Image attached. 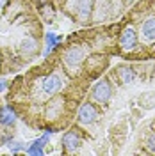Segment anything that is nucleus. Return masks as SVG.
Listing matches in <instances>:
<instances>
[{"instance_id": "16", "label": "nucleus", "mask_w": 155, "mask_h": 156, "mask_svg": "<svg viewBox=\"0 0 155 156\" xmlns=\"http://www.w3.org/2000/svg\"><path fill=\"white\" fill-rule=\"evenodd\" d=\"M11 149H13V151H20V149H23V146H20V144H14V146H13V144H11Z\"/></svg>"}, {"instance_id": "8", "label": "nucleus", "mask_w": 155, "mask_h": 156, "mask_svg": "<svg viewBox=\"0 0 155 156\" xmlns=\"http://www.w3.org/2000/svg\"><path fill=\"white\" fill-rule=\"evenodd\" d=\"M48 136H50V131H47L41 138L34 140V142H32V146L27 149V153H29V154H43V146L48 142Z\"/></svg>"}, {"instance_id": "2", "label": "nucleus", "mask_w": 155, "mask_h": 156, "mask_svg": "<svg viewBox=\"0 0 155 156\" xmlns=\"http://www.w3.org/2000/svg\"><path fill=\"white\" fill-rule=\"evenodd\" d=\"M119 46H121L123 51H130V50H134L137 46V34L132 27L123 29L121 36H119Z\"/></svg>"}, {"instance_id": "11", "label": "nucleus", "mask_w": 155, "mask_h": 156, "mask_svg": "<svg viewBox=\"0 0 155 156\" xmlns=\"http://www.w3.org/2000/svg\"><path fill=\"white\" fill-rule=\"evenodd\" d=\"M14 119H16V114L13 108L4 107L0 110V124H11V122H14Z\"/></svg>"}, {"instance_id": "6", "label": "nucleus", "mask_w": 155, "mask_h": 156, "mask_svg": "<svg viewBox=\"0 0 155 156\" xmlns=\"http://www.w3.org/2000/svg\"><path fill=\"white\" fill-rule=\"evenodd\" d=\"M62 146H64V149H66L68 153H73V151L80 146V136H78L75 131L64 133V136H62Z\"/></svg>"}, {"instance_id": "13", "label": "nucleus", "mask_w": 155, "mask_h": 156, "mask_svg": "<svg viewBox=\"0 0 155 156\" xmlns=\"http://www.w3.org/2000/svg\"><path fill=\"white\" fill-rule=\"evenodd\" d=\"M36 50H38V44H36V41H34V39H25V41H23V43H21V51H23V53H34V51H36Z\"/></svg>"}, {"instance_id": "10", "label": "nucleus", "mask_w": 155, "mask_h": 156, "mask_svg": "<svg viewBox=\"0 0 155 156\" xmlns=\"http://www.w3.org/2000/svg\"><path fill=\"white\" fill-rule=\"evenodd\" d=\"M143 36H145L148 41H155V18L146 20L143 23Z\"/></svg>"}, {"instance_id": "1", "label": "nucleus", "mask_w": 155, "mask_h": 156, "mask_svg": "<svg viewBox=\"0 0 155 156\" xmlns=\"http://www.w3.org/2000/svg\"><path fill=\"white\" fill-rule=\"evenodd\" d=\"M112 96V87L107 80H100L93 87V99L98 103H107Z\"/></svg>"}, {"instance_id": "14", "label": "nucleus", "mask_w": 155, "mask_h": 156, "mask_svg": "<svg viewBox=\"0 0 155 156\" xmlns=\"http://www.w3.org/2000/svg\"><path fill=\"white\" fill-rule=\"evenodd\" d=\"M146 147H148L152 153H155V131H152V133L148 135V138H146Z\"/></svg>"}, {"instance_id": "3", "label": "nucleus", "mask_w": 155, "mask_h": 156, "mask_svg": "<svg viewBox=\"0 0 155 156\" xmlns=\"http://www.w3.org/2000/svg\"><path fill=\"white\" fill-rule=\"evenodd\" d=\"M82 60H84V50L80 48V46H71V48L66 50V53H64V64L68 68H78Z\"/></svg>"}, {"instance_id": "4", "label": "nucleus", "mask_w": 155, "mask_h": 156, "mask_svg": "<svg viewBox=\"0 0 155 156\" xmlns=\"http://www.w3.org/2000/svg\"><path fill=\"white\" fill-rule=\"evenodd\" d=\"M78 122L80 124H91L95 119L98 117V112L95 105H91V103H84L82 107L78 108Z\"/></svg>"}, {"instance_id": "12", "label": "nucleus", "mask_w": 155, "mask_h": 156, "mask_svg": "<svg viewBox=\"0 0 155 156\" xmlns=\"http://www.w3.org/2000/svg\"><path fill=\"white\" fill-rule=\"evenodd\" d=\"M61 108H62V99H54L48 107H47V115L57 117V114L61 112Z\"/></svg>"}, {"instance_id": "7", "label": "nucleus", "mask_w": 155, "mask_h": 156, "mask_svg": "<svg viewBox=\"0 0 155 156\" xmlns=\"http://www.w3.org/2000/svg\"><path fill=\"white\" fill-rule=\"evenodd\" d=\"M93 9V0H78L77 2V14L80 20H87L91 16Z\"/></svg>"}, {"instance_id": "15", "label": "nucleus", "mask_w": 155, "mask_h": 156, "mask_svg": "<svg viewBox=\"0 0 155 156\" xmlns=\"http://www.w3.org/2000/svg\"><path fill=\"white\" fill-rule=\"evenodd\" d=\"M47 41H48V46H47V53H48L50 50L54 48V44H55V43L59 41V37H55V36H52V34H48V36H47Z\"/></svg>"}, {"instance_id": "17", "label": "nucleus", "mask_w": 155, "mask_h": 156, "mask_svg": "<svg viewBox=\"0 0 155 156\" xmlns=\"http://www.w3.org/2000/svg\"><path fill=\"white\" fill-rule=\"evenodd\" d=\"M6 87H7V82H4V80H0V90H4Z\"/></svg>"}, {"instance_id": "18", "label": "nucleus", "mask_w": 155, "mask_h": 156, "mask_svg": "<svg viewBox=\"0 0 155 156\" xmlns=\"http://www.w3.org/2000/svg\"><path fill=\"white\" fill-rule=\"evenodd\" d=\"M7 2H9V0H0V9H2V7H6V4H7Z\"/></svg>"}, {"instance_id": "5", "label": "nucleus", "mask_w": 155, "mask_h": 156, "mask_svg": "<svg viewBox=\"0 0 155 156\" xmlns=\"http://www.w3.org/2000/svg\"><path fill=\"white\" fill-rule=\"evenodd\" d=\"M61 87H62V82H61V78L57 75H48L43 80V90L47 94H55Z\"/></svg>"}, {"instance_id": "9", "label": "nucleus", "mask_w": 155, "mask_h": 156, "mask_svg": "<svg viewBox=\"0 0 155 156\" xmlns=\"http://www.w3.org/2000/svg\"><path fill=\"white\" fill-rule=\"evenodd\" d=\"M116 75H118V78H119V82H121V83H130V82L136 78V73L132 71V68H127V66L118 68Z\"/></svg>"}]
</instances>
